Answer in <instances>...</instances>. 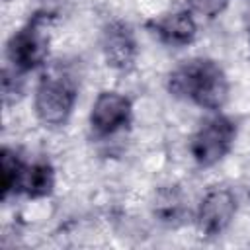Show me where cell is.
<instances>
[{"label": "cell", "mask_w": 250, "mask_h": 250, "mask_svg": "<svg viewBox=\"0 0 250 250\" xmlns=\"http://www.w3.org/2000/svg\"><path fill=\"white\" fill-rule=\"evenodd\" d=\"M227 6H229V0H188V10L207 20L217 18Z\"/></svg>", "instance_id": "7c38bea8"}, {"label": "cell", "mask_w": 250, "mask_h": 250, "mask_svg": "<svg viewBox=\"0 0 250 250\" xmlns=\"http://www.w3.org/2000/svg\"><path fill=\"white\" fill-rule=\"evenodd\" d=\"M248 197H250V189H248Z\"/></svg>", "instance_id": "4fadbf2b"}, {"label": "cell", "mask_w": 250, "mask_h": 250, "mask_svg": "<svg viewBox=\"0 0 250 250\" xmlns=\"http://www.w3.org/2000/svg\"><path fill=\"white\" fill-rule=\"evenodd\" d=\"M154 215L166 225H178L186 217L184 197L176 188H164L154 197Z\"/></svg>", "instance_id": "8fae6325"}, {"label": "cell", "mask_w": 250, "mask_h": 250, "mask_svg": "<svg viewBox=\"0 0 250 250\" xmlns=\"http://www.w3.org/2000/svg\"><path fill=\"white\" fill-rule=\"evenodd\" d=\"M49 18L43 14L33 16L23 27H20L6 45V57L14 70L29 72L39 68L49 55Z\"/></svg>", "instance_id": "3957f363"}, {"label": "cell", "mask_w": 250, "mask_h": 250, "mask_svg": "<svg viewBox=\"0 0 250 250\" xmlns=\"http://www.w3.org/2000/svg\"><path fill=\"white\" fill-rule=\"evenodd\" d=\"M236 215V197L229 188H209L195 211V225L205 236H219Z\"/></svg>", "instance_id": "5b68a950"}, {"label": "cell", "mask_w": 250, "mask_h": 250, "mask_svg": "<svg viewBox=\"0 0 250 250\" xmlns=\"http://www.w3.org/2000/svg\"><path fill=\"white\" fill-rule=\"evenodd\" d=\"M172 96L189 100L195 105L217 111L229 98V80L225 70L211 59H191L176 66L168 76Z\"/></svg>", "instance_id": "6da1fadb"}, {"label": "cell", "mask_w": 250, "mask_h": 250, "mask_svg": "<svg viewBox=\"0 0 250 250\" xmlns=\"http://www.w3.org/2000/svg\"><path fill=\"white\" fill-rule=\"evenodd\" d=\"M102 53L105 62L115 70H129L137 61V39L123 21H111L102 33Z\"/></svg>", "instance_id": "52a82bcc"}, {"label": "cell", "mask_w": 250, "mask_h": 250, "mask_svg": "<svg viewBox=\"0 0 250 250\" xmlns=\"http://www.w3.org/2000/svg\"><path fill=\"white\" fill-rule=\"evenodd\" d=\"M55 186V172L53 166L47 160H35V162H25L18 193H23L31 199L47 197L53 191Z\"/></svg>", "instance_id": "9c48e42d"}, {"label": "cell", "mask_w": 250, "mask_h": 250, "mask_svg": "<svg viewBox=\"0 0 250 250\" xmlns=\"http://www.w3.org/2000/svg\"><path fill=\"white\" fill-rule=\"evenodd\" d=\"M76 104V88L70 78L49 72L43 74L35 86L33 109L37 119L47 127H61L68 121Z\"/></svg>", "instance_id": "7a4b0ae2"}, {"label": "cell", "mask_w": 250, "mask_h": 250, "mask_svg": "<svg viewBox=\"0 0 250 250\" xmlns=\"http://www.w3.org/2000/svg\"><path fill=\"white\" fill-rule=\"evenodd\" d=\"M23 158L10 146H4L0 152V189H2V199L6 201L10 195L18 193L21 172H23Z\"/></svg>", "instance_id": "30bf717a"}, {"label": "cell", "mask_w": 250, "mask_h": 250, "mask_svg": "<svg viewBox=\"0 0 250 250\" xmlns=\"http://www.w3.org/2000/svg\"><path fill=\"white\" fill-rule=\"evenodd\" d=\"M148 27L162 43H168L172 47H184L191 43L197 33V23L189 10H178L166 14L158 20H152Z\"/></svg>", "instance_id": "ba28073f"}, {"label": "cell", "mask_w": 250, "mask_h": 250, "mask_svg": "<svg viewBox=\"0 0 250 250\" xmlns=\"http://www.w3.org/2000/svg\"><path fill=\"white\" fill-rule=\"evenodd\" d=\"M133 113L131 100L125 94L104 90L96 96L90 109V127L98 137H109L129 125Z\"/></svg>", "instance_id": "8992f818"}, {"label": "cell", "mask_w": 250, "mask_h": 250, "mask_svg": "<svg viewBox=\"0 0 250 250\" xmlns=\"http://www.w3.org/2000/svg\"><path fill=\"white\" fill-rule=\"evenodd\" d=\"M236 139V123L227 115L207 119L189 139V152L193 160L203 166H215L232 148Z\"/></svg>", "instance_id": "277c9868"}]
</instances>
